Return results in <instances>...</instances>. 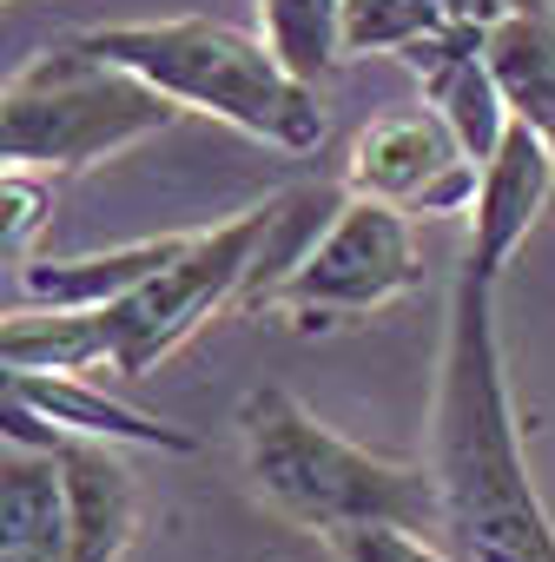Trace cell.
Here are the masks:
<instances>
[{
    "mask_svg": "<svg viewBox=\"0 0 555 562\" xmlns=\"http://www.w3.org/2000/svg\"><path fill=\"white\" fill-rule=\"evenodd\" d=\"M0 358L8 371H60V378H87L100 364H113V325L106 312H41L21 305L0 325Z\"/></svg>",
    "mask_w": 555,
    "mask_h": 562,
    "instance_id": "15",
    "label": "cell"
},
{
    "mask_svg": "<svg viewBox=\"0 0 555 562\" xmlns=\"http://www.w3.org/2000/svg\"><path fill=\"white\" fill-rule=\"evenodd\" d=\"M338 562H456L437 536H410V529H344L331 536Z\"/></svg>",
    "mask_w": 555,
    "mask_h": 562,
    "instance_id": "19",
    "label": "cell"
},
{
    "mask_svg": "<svg viewBox=\"0 0 555 562\" xmlns=\"http://www.w3.org/2000/svg\"><path fill=\"white\" fill-rule=\"evenodd\" d=\"M0 562H73V522L54 450L8 443L0 457Z\"/></svg>",
    "mask_w": 555,
    "mask_h": 562,
    "instance_id": "13",
    "label": "cell"
},
{
    "mask_svg": "<svg viewBox=\"0 0 555 562\" xmlns=\"http://www.w3.org/2000/svg\"><path fill=\"white\" fill-rule=\"evenodd\" d=\"M8 404L34 411L47 430L60 437H93V443H133V450H166V457H192L199 437L166 424V417H146L106 391H93L87 378H60V371H8Z\"/></svg>",
    "mask_w": 555,
    "mask_h": 562,
    "instance_id": "11",
    "label": "cell"
},
{
    "mask_svg": "<svg viewBox=\"0 0 555 562\" xmlns=\"http://www.w3.org/2000/svg\"><path fill=\"white\" fill-rule=\"evenodd\" d=\"M483 34L489 27H463V21H450L443 34H430V41H417L410 54H404V67L423 80V106L456 133V146L476 159V166H489L496 159V146L509 139V106H502V87H496V74H489V60H483Z\"/></svg>",
    "mask_w": 555,
    "mask_h": 562,
    "instance_id": "9",
    "label": "cell"
},
{
    "mask_svg": "<svg viewBox=\"0 0 555 562\" xmlns=\"http://www.w3.org/2000/svg\"><path fill=\"white\" fill-rule=\"evenodd\" d=\"M54 225V186L41 172H8L0 179V251L14 265H27L34 238Z\"/></svg>",
    "mask_w": 555,
    "mask_h": 562,
    "instance_id": "18",
    "label": "cell"
},
{
    "mask_svg": "<svg viewBox=\"0 0 555 562\" xmlns=\"http://www.w3.org/2000/svg\"><path fill=\"white\" fill-rule=\"evenodd\" d=\"M548 192H555V153L529 126H509V139L483 166V186H476V205H469V251H463V265L476 278H489V285H502V271L522 251V238L535 232Z\"/></svg>",
    "mask_w": 555,
    "mask_h": 562,
    "instance_id": "10",
    "label": "cell"
},
{
    "mask_svg": "<svg viewBox=\"0 0 555 562\" xmlns=\"http://www.w3.org/2000/svg\"><path fill=\"white\" fill-rule=\"evenodd\" d=\"M423 285L417 238L397 205L377 199H338L331 225L312 238V251L292 265V278L264 299V318H285L298 331L371 318Z\"/></svg>",
    "mask_w": 555,
    "mask_h": 562,
    "instance_id": "6",
    "label": "cell"
},
{
    "mask_svg": "<svg viewBox=\"0 0 555 562\" xmlns=\"http://www.w3.org/2000/svg\"><path fill=\"white\" fill-rule=\"evenodd\" d=\"M476 186H483V166L456 146V133L430 106L371 120L344 159V192L397 212H456V205H476Z\"/></svg>",
    "mask_w": 555,
    "mask_h": 562,
    "instance_id": "7",
    "label": "cell"
},
{
    "mask_svg": "<svg viewBox=\"0 0 555 562\" xmlns=\"http://www.w3.org/2000/svg\"><path fill=\"white\" fill-rule=\"evenodd\" d=\"M179 245H185V232L113 245V251H80V258H27L14 271V285L41 312H106V305H126L139 285H152L179 258Z\"/></svg>",
    "mask_w": 555,
    "mask_h": 562,
    "instance_id": "12",
    "label": "cell"
},
{
    "mask_svg": "<svg viewBox=\"0 0 555 562\" xmlns=\"http://www.w3.org/2000/svg\"><path fill=\"white\" fill-rule=\"evenodd\" d=\"M437 8H443L450 21H463V27H489V21H502L496 0H437Z\"/></svg>",
    "mask_w": 555,
    "mask_h": 562,
    "instance_id": "20",
    "label": "cell"
},
{
    "mask_svg": "<svg viewBox=\"0 0 555 562\" xmlns=\"http://www.w3.org/2000/svg\"><path fill=\"white\" fill-rule=\"evenodd\" d=\"M430 476H437V542L456 562H555V522L529 483L522 424L502 378L496 285L469 265L456 271L443 318Z\"/></svg>",
    "mask_w": 555,
    "mask_h": 562,
    "instance_id": "1",
    "label": "cell"
},
{
    "mask_svg": "<svg viewBox=\"0 0 555 562\" xmlns=\"http://www.w3.org/2000/svg\"><path fill=\"white\" fill-rule=\"evenodd\" d=\"M238 450H245V476L258 503L271 516H285L292 529H318L325 542L344 529L437 536L430 463H397L338 437L278 384H258L238 404Z\"/></svg>",
    "mask_w": 555,
    "mask_h": 562,
    "instance_id": "2",
    "label": "cell"
},
{
    "mask_svg": "<svg viewBox=\"0 0 555 562\" xmlns=\"http://www.w3.org/2000/svg\"><path fill=\"white\" fill-rule=\"evenodd\" d=\"M271 225H278V199L225 218V225H205V232H185L179 258L139 285L126 305H106V325H113V371L126 378H146L159 358H172L212 312L225 305H245L251 285H258V265H264V245H271Z\"/></svg>",
    "mask_w": 555,
    "mask_h": 562,
    "instance_id": "5",
    "label": "cell"
},
{
    "mask_svg": "<svg viewBox=\"0 0 555 562\" xmlns=\"http://www.w3.org/2000/svg\"><path fill=\"white\" fill-rule=\"evenodd\" d=\"M258 41L292 80L318 87L344 60V0H258Z\"/></svg>",
    "mask_w": 555,
    "mask_h": 562,
    "instance_id": "16",
    "label": "cell"
},
{
    "mask_svg": "<svg viewBox=\"0 0 555 562\" xmlns=\"http://www.w3.org/2000/svg\"><path fill=\"white\" fill-rule=\"evenodd\" d=\"M450 14L437 0H344V60L351 54H410L417 41L443 34Z\"/></svg>",
    "mask_w": 555,
    "mask_h": 562,
    "instance_id": "17",
    "label": "cell"
},
{
    "mask_svg": "<svg viewBox=\"0 0 555 562\" xmlns=\"http://www.w3.org/2000/svg\"><path fill=\"white\" fill-rule=\"evenodd\" d=\"M172 120L179 106L166 93L100 60L73 34L34 54L8 80V93H0V159H8V172H80L166 133Z\"/></svg>",
    "mask_w": 555,
    "mask_h": 562,
    "instance_id": "4",
    "label": "cell"
},
{
    "mask_svg": "<svg viewBox=\"0 0 555 562\" xmlns=\"http://www.w3.org/2000/svg\"><path fill=\"white\" fill-rule=\"evenodd\" d=\"M8 443H27V450H54L60 463V490H67V522H73V562H120L133 549V529H139V483H133V463L120 457V443H93V437H60L47 430L34 411L8 404L0 417Z\"/></svg>",
    "mask_w": 555,
    "mask_h": 562,
    "instance_id": "8",
    "label": "cell"
},
{
    "mask_svg": "<svg viewBox=\"0 0 555 562\" xmlns=\"http://www.w3.org/2000/svg\"><path fill=\"white\" fill-rule=\"evenodd\" d=\"M483 60L502 87L516 126H529L555 153V21L548 14H502L483 34Z\"/></svg>",
    "mask_w": 555,
    "mask_h": 562,
    "instance_id": "14",
    "label": "cell"
},
{
    "mask_svg": "<svg viewBox=\"0 0 555 562\" xmlns=\"http://www.w3.org/2000/svg\"><path fill=\"white\" fill-rule=\"evenodd\" d=\"M80 47H93L100 60L139 74L179 113H212V120L264 139L278 153H318V139H325L318 87L292 80L271 60L264 41L225 27V21H205V14L120 21V27H87Z\"/></svg>",
    "mask_w": 555,
    "mask_h": 562,
    "instance_id": "3",
    "label": "cell"
}]
</instances>
